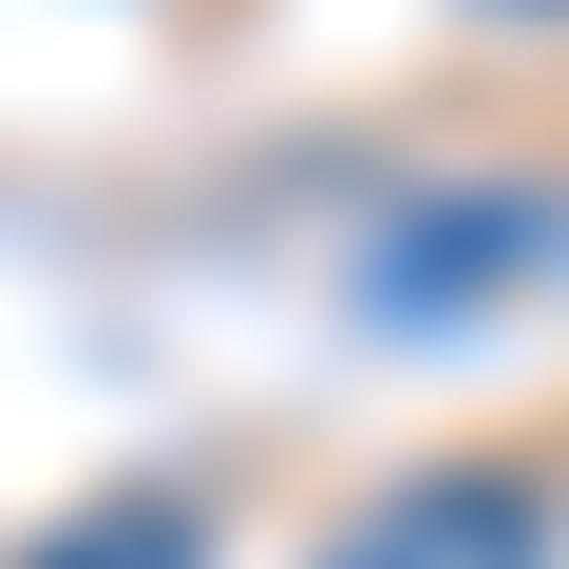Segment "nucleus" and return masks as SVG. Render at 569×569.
I'll return each mask as SVG.
<instances>
[{"label":"nucleus","mask_w":569,"mask_h":569,"mask_svg":"<svg viewBox=\"0 0 569 569\" xmlns=\"http://www.w3.org/2000/svg\"><path fill=\"white\" fill-rule=\"evenodd\" d=\"M569 266V190L550 171H493V190H418L380 247H361V305L380 323H493Z\"/></svg>","instance_id":"nucleus-1"},{"label":"nucleus","mask_w":569,"mask_h":569,"mask_svg":"<svg viewBox=\"0 0 569 569\" xmlns=\"http://www.w3.org/2000/svg\"><path fill=\"white\" fill-rule=\"evenodd\" d=\"M323 569H569V493H550L531 456H437V475H399Z\"/></svg>","instance_id":"nucleus-2"},{"label":"nucleus","mask_w":569,"mask_h":569,"mask_svg":"<svg viewBox=\"0 0 569 569\" xmlns=\"http://www.w3.org/2000/svg\"><path fill=\"white\" fill-rule=\"evenodd\" d=\"M20 569H209V512H190V493H96V512L39 531Z\"/></svg>","instance_id":"nucleus-3"}]
</instances>
